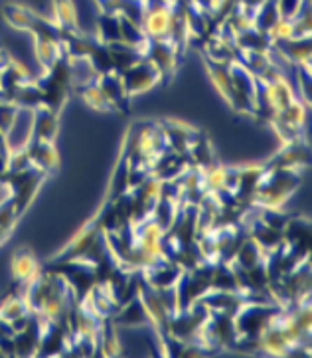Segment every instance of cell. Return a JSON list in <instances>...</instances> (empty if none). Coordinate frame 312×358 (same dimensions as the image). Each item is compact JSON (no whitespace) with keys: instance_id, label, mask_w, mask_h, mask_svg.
Instances as JSON below:
<instances>
[{"instance_id":"obj_1","label":"cell","mask_w":312,"mask_h":358,"mask_svg":"<svg viewBox=\"0 0 312 358\" xmlns=\"http://www.w3.org/2000/svg\"><path fill=\"white\" fill-rule=\"evenodd\" d=\"M28 309L44 321L66 323L80 299L75 297L68 279L54 269H42V273L22 289Z\"/></svg>"},{"instance_id":"obj_2","label":"cell","mask_w":312,"mask_h":358,"mask_svg":"<svg viewBox=\"0 0 312 358\" xmlns=\"http://www.w3.org/2000/svg\"><path fill=\"white\" fill-rule=\"evenodd\" d=\"M301 169H285V166L265 164V171L261 174L259 185L251 196V204L257 208L281 210L283 204L297 192V188L301 186Z\"/></svg>"},{"instance_id":"obj_3","label":"cell","mask_w":312,"mask_h":358,"mask_svg":"<svg viewBox=\"0 0 312 358\" xmlns=\"http://www.w3.org/2000/svg\"><path fill=\"white\" fill-rule=\"evenodd\" d=\"M46 178L47 174L44 171H40L34 164H28L24 169H8L0 178V186L6 188L18 214L22 216L26 214V210L32 206L36 194L40 192Z\"/></svg>"},{"instance_id":"obj_4","label":"cell","mask_w":312,"mask_h":358,"mask_svg":"<svg viewBox=\"0 0 312 358\" xmlns=\"http://www.w3.org/2000/svg\"><path fill=\"white\" fill-rule=\"evenodd\" d=\"M121 80L125 83L131 97L151 92V90H154L156 85H161L162 81H164L158 68L152 64L151 59L147 58L137 59L135 64L128 66L127 70L121 71Z\"/></svg>"},{"instance_id":"obj_5","label":"cell","mask_w":312,"mask_h":358,"mask_svg":"<svg viewBox=\"0 0 312 358\" xmlns=\"http://www.w3.org/2000/svg\"><path fill=\"white\" fill-rule=\"evenodd\" d=\"M40 273H42V266H40V262H38V257H36L32 250L18 248L12 254L10 275L16 285H20L24 289L30 281H34Z\"/></svg>"},{"instance_id":"obj_6","label":"cell","mask_w":312,"mask_h":358,"mask_svg":"<svg viewBox=\"0 0 312 358\" xmlns=\"http://www.w3.org/2000/svg\"><path fill=\"white\" fill-rule=\"evenodd\" d=\"M95 83L101 87V92L105 93V97L109 99V103L113 105L115 111H121V113L128 111V105H131L133 97L128 95L119 71H103L97 76Z\"/></svg>"},{"instance_id":"obj_7","label":"cell","mask_w":312,"mask_h":358,"mask_svg":"<svg viewBox=\"0 0 312 358\" xmlns=\"http://www.w3.org/2000/svg\"><path fill=\"white\" fill-rule=\"evenodd\" d=\"M162 131L166 135V141H168V147L176 152H182V155H188L190 149L196 145L198 137V129L188 125V123H182V121H176V119H168V121H161Z\"/></svg>"},{"instance_id":"obj_8","label":"cell","mask_w":312,"mask_h":358,"mask_svg":"<svg viewBox=\"0 0 312 358\" xmlns=\"http://www.w3.org/2000/svg\"><path fill=\"white\" fill-rule=\"evenodd\" d=\"M204 66H206L211 85L216 87V92L220 93L221 99L230 105L233 111H237V97H235V90H233L228 62H214V59L204 58Z\"/></svg>"},{"instance_id":"obj_9","label":"cell","mask_w":312,"mask_h":358,"mask_svg":"<svg viewBox=\"0 0 312 358\" xmlns=\"http://www.w3.org/2000/svg\"><path fill=\"white\" fill-rule=\"evenodd\" d=\"M32 125H34V109L28 107H18L16 119L12 127L6 133V145L8 150L26 149V145L32 139Z\"/></svg>"},{"instance_id":"obj_10","label":"cell","mask_w":312,"mask_h":358,"mask_svg":"<svg viewBox=\"0 0 312 358\" xmlns=\"http://www.w3.org/2000/svg\"><path fill=\"white\" fill-rule=\"evenodd\" d=\"M26 152L30 157V162L40 171H44L47 176L59 169V152L56 149V143L30 139V143L26 145Z\"/></svg>"},{"instance_id":"obj_11","label":"cell","mask_w":312,"mask_h":358,"mask_svg":"<svg viewBox=\"0 0 312 358\" xmlns=\"http://www.w3.org/2000/svg\"><path fill=\"white\" fill-rule=\"evenodd\" d=\"M59 133V113L46 105L34 109V125H32V139L56 143Z\"/></svg>"},{"instance_id":"obj_12","label":"cell","mask_w":312,"mask_h":358,"mask_svg":"<svg viewBox=\"0 0 312 358\" xmlns=\"http://www.w3.org/2000/svg\"><path fill=\"white\" fill-rule=\"evenodd\" d=\"M2 188H4V186H2ZM20 218H22V216L18 214V210L14 206L12 198L8 196V192H6V188H4V190H2V196H0V248L10 240V236L14 234V230H16Z\"/></svg>"},{"instance_id":"obj_13","label":"cell","mask_w":312,"mask_h":358,"mask_svg":"<svg viewBox=\"0 0 312 358\" xmlns=\"http://www.w3.org/2000/svg\"><path fill=\"white\" fill-rule=\"evenodd\" d=\"M28 303L24 299V293H10L4 299L0 301V319H4L6 323L14 327L16 323H20L22 319H26L30 315Z\"/></svg>"},{"instance_id":"obj_14","label":"cell","mask_w":312,"mask_h":358,"mask_svg":"<svg viewBox=\"0 0 312 358\" xmlns=\"http://www.w3.org/2000/svg\"><path fill=\"white\" fill-rule=\"evenodd\" d=\"M36 14L32 8L24 6V4H18V2H10L2 8V18L6 20L8 26H12L14 30H24L28 32L32 28V24L36 20Z\"/></svg>"},{"instance_id":"obj_15","label":"cell","mask_w":312,"mask_h":358,"mask_svg":"<svg viewBox=\"0 0 312 358\" xmlns=\"http://www.w3.org/2000/svg\"><path fill=\"white\" fill-rule=\"evenodd\" d=\"M54 2V22L64 32H81L80 16L73 0H52Z\"/></svg>"},{"instance_id":"obj_16","label":"cell","mask_w":312,"mask_h":358,"mask_svg":"<svg viewBox=\"0 0 312 358\" xmlns=\"http://www.w3.org/2000/svg\"><path fill=\"white\" fill-rule=\"evenodd\" d=\"M36 58L42 66V71L50 70L59 58H64V48L58 40H50V38H34Z\"/></svg>"},{"instance_id":"obj_17","label":"cell","mask_w":312,"mask_h":358,"mask_svg":"<svg viewBox=\"0 0 312 358\" xmlns=\"http://www.w3.org/2000/svg\"><path fill=\"white\" fill-rule=\"evenodd\" d=\"M77 95L81 97V101L87 105L89 109H95V111H101V113H113V105L109 103V99L105 97V93L101 92V87L93 81V83H87V85H81L75 90Z\"/></svg>"},{"instance_id":"obj_18","label":"cell","mask_w":312,"mask_h":358,"mask_svg":"<svg viewBox=\"0 0 312 358\" xmlns=\"http://www.w3.org/2000/svg\"><path fill=\"white\" fill-rule=\"evenodd\" d=\"M277 12L281 20H292L302 12V8L309 4V0H275Z\"/></svg>"},{"instance_id":"obj_19","label":"cell","mask_w":312,"mask_h":358,"mask_svg":"<svg viewBox=\"0 0 312 358\" xmlns=\"http://www.w3.org/2000/svg\"><path fill=\"white\" fill-rule=\"evenodd\" d=\"M16 113H18V105L12 103V101H6V99H0V131L4 135L12 127V123L16 119Z\"/></svg>"},{"instance_id":"obj_20","label":"cell","mask_w":312,"mask_h":358,"mask_svg":"<svg viewBox=\"0 0 312 358\" xmlns=\"http://www.w3.org/2000/svg\"><path fill=\"white\" fill-rule=\"evenodd\" d=\"M8 56H6V54H4V52H0V68H2V66H4V64H6V62H8Z\"/></svg>"}]
</instances>
